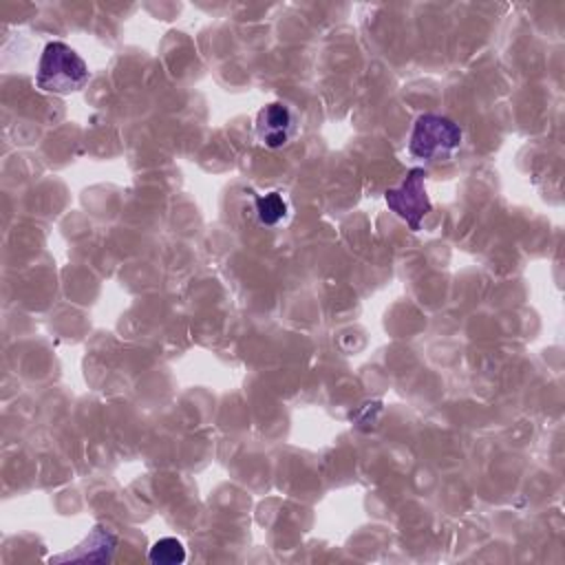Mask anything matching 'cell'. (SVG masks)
Here are the masks:
<instances>
[{
	"instance_id": "1",
	"label": "cell",
	"mask_w": 565,
	"mask_h": 565,
	"mask_svg": "<svg viewBox=\"0 0 565 565\" xmlns=\"http://www.w3.org/2000/svg\"><path fill=\"white\" fill-rule=\"evenodd\" d=\"M90 73L86 62L64 42H49L42 51L35 86L51 95H71L86 86Z\"/></svg>"
},
{
	"instance_id": "2",
	"label": "cell",
	"mask_w": 565,
	"mask_h": 565,
	"mask_svg": "<svg viewBox=\"0 0 565 565\" xmlns=\"http://www.w3.org/2000/svg\"><path fill=\"white\" fill-rule=\"evenodd\" d=\"M463 141L461 128L444 117V115H419L413 124L411 139H408V150L417 159L426 161H439L444 157H450L455 150H459Z\"/></svg>"
},
{
	"instance_id": "3",
	"label": "cell",
	"mask_w": 565,
	"mask_h": 565,
	"mask_svg": "<svg viewBox=\"0 0 565 565\" xmlns=\"http://www.w3.org/2000/svg\"><path fill=\"white\" fill-rule=\"evenodd\" d=\"M424 179H426L424 168H413L408 170L406 179L397 188H388L384 192L386 205L415 232L419 230L422 218L433 210L430 199L426 194Z\"/></svg>"
},
{
	"instance_id": "4",
	"label": "cell",
	"mask_w": 565,
	"mask_h": 565,
	"mask_svg": "<svg viewBox=\"0 0 565 565\" xmlns=\"http://www.w3.org/2000/svg\"><path fill=\"white\" fill-rule=\"evenodd\" d=\"M254 130H256V139L265 148L278 150L289 146L296 139L300 130V119L289 104L271 102L258 110Z\"/></svg>"
},
{
	"instance_id": "5",
	"label": "cell",
	"mask_w": 565,
	"mask_h": 565,
	"mask_svg": "<svg viewBox=\"0 0 565 565\" xmlns=\"http://www.w3.org/2000/svg\"><path fill=\"white\" fill-rule=\"evenodd\" d=\"M115 547H117V536L108 527L95 525L82 545L51 561H68V558L71 561H110Z\"/></svg>"
},
{
	"instance_id": "6",
	"label": "cell",
	"mask_w": 565,
	"mask_h": 565,
	"mask_svg": "<svg viewBox=\"0 0 565 565\" xmlns=\"http://www.w3.org/2000/svg\"><path fill=\"white\" fill-rule=\"evenodd\" d=\"M254 214L258 225L263 227H276L289 216L287 199L280 192H267L263 196L254 199Z\"/></svg>"
},
{
	"instance_id": "7",
	"label": "cell",
	"mask_w": 565,
	"mask_h": 565,
	"mask_svg": "<svg viewBox=\"0 0 565 565\" xmlns=\"http://www.w3.org/2000/svg\"><path fill=\"white\" fill-rule=\"evenodd\" d=\"M148 558L152 563H159V565H177V563L185 561V547L181 545V541H177L172 536H166V539H159L150 547Z\"/></svg>"
}]
</instances>
